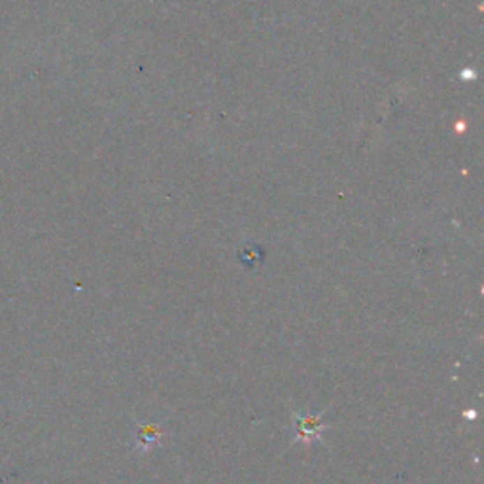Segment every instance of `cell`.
<instances>
[{
  "instance_id": "cell-1",
  "label": "cell",
  "mask_w": 484,
  "mask_h": 484,
  "mask_svg": "<svg viewBox=\"0 0 484 484\" xmlns=\"http://www.w3.org/2000/svg\"><path fill=\"white\" fill-rule=\"evenodd\" d=\"M294 425L299 441H315L316 437H320V430L324 428L318 416H301V414H294Z\"/></svg>"
},
{
  "instance_id": "cell-2",
  "label": "cell",
  "mask_w": 484,
  "mask_h": 484,
  "mask_svg": "<svg viewBox=\"0 0 484 484\" xmlns=\"http://www.w3.org/2000/svg\"><path fill=\"white\" fill-rule=\"evenodd\" d=\"M156 437H158V430L153 428V425H148V428H142L140 430V443H144V448H148V446H151V443L156 441Z\"/></svg>"
}]
</instances>
